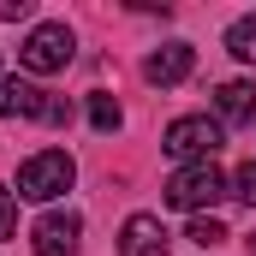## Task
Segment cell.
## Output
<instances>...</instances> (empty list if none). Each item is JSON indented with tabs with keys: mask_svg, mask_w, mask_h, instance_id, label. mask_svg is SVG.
Wrapping results in <instances>:
<instances>
[{
	"mask_svg": "<svg viewBox=\"0 0 256 256\" xmlns=\"http://www.w3.org/2000/svg\"><path fill=\"white\" fill-rule=\"evenodd\" d=\"M72 179H78V161H72L66 149H42V155H30V161L18 167V196L54 202V196L72 191Z\"/></svg>",
	"mask_w": 256,
	"mask_h": 256,
	"instance_id": "obj_1",
	"label": "cell"
},
{
	"mask_svg": "<svg viewBox=\"0 0 256 256\" xmlns=\"http://www.w3.org/2000/svg\"><path fill=\"white\" fill-rule=\"evenodd\" d=\"M226 143V126L220 120H208V114H185V120H173L167 126V155L179 161V167H196V161H214V149Z\"/></svg>",
	"mask_w": 256,
	"mask_h": 256,
	"instance_id": "obj_2",
	"label": "cell"
},
{
	"mask_svg": "<svg viewBox=\"0 0 256 256\" xmlns=\"http://www.w3.org/2000/svg\"><path fill=\"white\" fill-rule=\"evenodd\" d=\"M226 196V179H220V167L214 161H196V167H179L173 179H167V202L173 208H191V214H202V208H214Z\"/></svg>",
	"mask_w": 256,
	"mask_h": 256,
	"instance_id": "obj_3",
	"label": "cell"
},
{
	"mask_svg": "<svg viewBox=\"0 0 256 256\" xmlns=\"http://www.w3.org/2000/svg\"><path fill=\"white\" fill-rule=\"evenodd\" d=\"M72 30L66 24H36L30 36H24V48H18V60L30 66V72H66L72 66Z\"/></svg>",
	"mask_w": 256,
	"mask_h": 256,
	"instance_id": "obj_4",
	"label": "cell"
},
{
	"mask_svg": "<svg viewBox=\"0 0 256 256\" xmlns=\"http://www.w3.org/2000/svg\"><path fill=\"white\" fill-rule=\"evenodd\" d=\"M78 238H84V220L72 208H54L36 220V256H78Z\"/></svg>",
	"mask_w": 256,
	"mask_h": 256,
	"instance_id": "obj_5",
	"label": "cell"
},
{
	"mask_svg": "<svg viewBox=\"0 0 256 256\" xmlns=\"http://www.w3.org/2000/svg\"><path fill=\"white\" fill-rule=\"evenodd\" d=\"M120 256H167L161 214H131L126 226H120Z\"/></svg>",
	"mask_w": 256,
	"mask_h": 256,
	"instance_id": "obj_6",
	"label": "cell"
},
{
	"mask_svg": "<svg viewBox=\"0 0 256 256\" xmlns=\"http://www.w3.org/2000/svg\"><path fill=\"white\" fill-rule=\"evenodd\" d=\"M191 66H196L191 42H167V48H155V54L143 60V78L167 90V84H185V78H191Z\"/></svg>",
	"mask_w": 256,
	"mask_h": 256,
	"instance_id": "obj_7",
	"label": "cell"
},
{
	"mask_svg": "<svg viewBox=\"0 0 256 256\" xmlns=\"http://www.w3.org/2000/svg\"><path fill=\"white\" fill-rule=\"evenodd\" d=\"M42 114H48V90L24 78H0V120H42Z\"/></svg>",
	"mask_w": 256,
	"mask_h": 256,
	"instance_id": "obj_8",
	"label": "cell"
},
{
	"mask_svg": "<svg viewBox=\"0 0 256 256\" xmlns=\"http://www.w3.org/2000/svg\"><path fill=\"white\" fill-rule=\"evenodd\" d=\"M214 108H220V126H244L256 114V84H244V78L220 84V90H214Z\"/></svg>",
	"mask_w": 256,
	"mask_h": 256,
	"instance_id": "obj_9",
	"label": "cell"
},
{
	"mask_svg": "<svg viewBox=\"0 0 256 256\" xmlns=\"http://www.w3.org/2000/svg\"><path fill=\"white\" fill-rule=\"evenodd\" d=\"M226 48H232V60H256V12H244L226 30Z\"/></svg>",
	"mask_w": 256,
	"mask_h": 256,
	"instance_id": "obj_10",
	"label": "cell"
},
{
	"mask_svg": "<svg viewBox=\"0 0 256 256\" xmlns=\"http://www.w3.org/2000/svg\"><path fill=\"white\" fill-rule=\"evenodd\" d=\"M120 120H126V114H120L114 96H90V126L96 131H120Z\"/></svg>",
	"mask_w": 256,
	"mask_h": 256,
	"instance_id": "obj_11",
	"label": "cell"
},
{
	"mask_svg": "<svg viewBox=\"0 0 256 256\" xmlns=\"http://www.w3.org/2000/svg\"><path fill=\"white\" fill-rule=\"evenodd\" d=\"M226 238H232V232H226L214 214H196L191 220V244H202V250H214V244H226Z\"/></svg>",
	"mask_w": 256,
	"mask_h": 256,
	"instance_id": "obj_12",
	"label": "cell"
},
{
	"mask_svg": "<svg viewBox=\"0 0 256 256\" xmlns=\"http://www.w3.org/2000/svg\"><path fill=\"white\" fill-rule=\"evenodd\" d=\"M12 232H18V196L0 185V238H12Z\"/></svg>",
	"mask_w": 256,
	"mask_h": 256,
	"instance_id": "obj_13",
	"label": "cell"
},
{
	"mask_svg": "<svg viewBox=\"0 0 256 256\" xmlns=\"http://www.w3.org/2000/svg\"><path fill=\"white\" fill-rule=\"evenodd\" d=\"M232 196H244V202L256 208V161H250V167H238V179H232Z\"/></svg>",
	"mask_w": 256,
	"mask_h": 256,
	"instance_id": "obj_14",
	"label": "cell"
},
{
	"mask_svg": "<svg viewBox=\"0 0 256 256\" xmlns=\"http://www.w3.org/2000/svg\"><path fill=\"white\" fill-rule=\"evenodd\" d=\"M0 18H6V24H18V18H30V0H0Z\"/></svg>",
	"mask_w": 256,
	"mask_h": 256,
	"instance_id": "obj_15",
	"label": "cell"
}]
</instances>
